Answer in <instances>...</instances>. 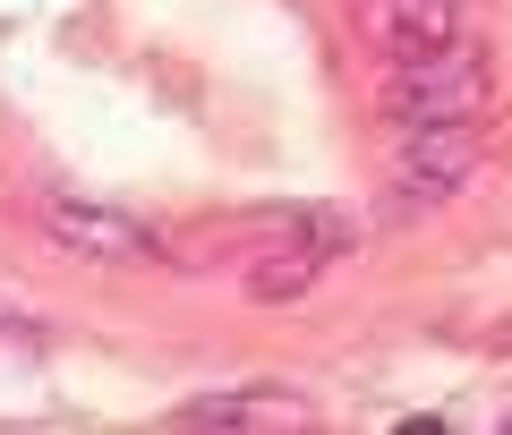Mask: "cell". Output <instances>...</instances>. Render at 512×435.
Here are the masks:
<instances>
[{
    "instance_id": "6da1fadb",
    "label": "cell",
    "mask_w": 512,
    "mask_h": 435,
    "mask_svg": "<svg viewBox=\"0 0 512 435\" xmlns=\"http://www.w3.org/2000/svg\"><path fill=\"white\" fill-rule=\"evenodd\" d=\"M487 103H495V60L478 52L470 35L444 43V52L384 60V69H376V111L393 128H419V120H487Z\"/></svg>"
},
{
    "instance_id": "7a4b0ae2",
    "label": "cell",
    "mask_w": 512,
    "mask_h": 435,
    "mask_svg": "<svg viewBox=\"0 0 512 435\" xmlns=\"http://www.w3.org/2000/svg\"><path fill=\"white\" fill-rule=\"evenodd\" d=\"M487 120H419L393 137V188L402 205H444L470 188V171L487 163Z\"/></svg>"
},
{
    "instance_id": "277c9868",
    "label": "cell",
    "mask_w": 512,
    "mask_h": 435,
    "mask_svg": "<svg viewBox=\"0 0 512 435\" xmlns=\"http://www.w3.org/2000/svg\"><path fill=\"white\" fill-rule=\"evenodd\" d=\"M350 18L376 43V60H419L461 43V0H350Z\"/></svg>"
},
{
    "instance_id": "3957f363",
    "label": "cell",
    "mask_w": 512,
    "mask_h": 435,
    "mask_svg": "<svg viewBox=\"0 0 512 435\" xmlns=\"http://www.w3.org/2000/svg\"><path fill=\"white\" fill-rule=\"evenodd\" d=\"M26 214H35V231L52 239V248H69V256H94V265L163 256V239H154L137 214H120V205H94V197H35Z\"/></svg>"
},
{
    "instance_id": "5b68a950",
    "label": "cell",
    "mask_w": 512,
    "mask_h": 435,
    "mask_svg": "<svg viewBox=\"0 0 512 435\" xmlns=\"http://www.w3.org/2000/svg\"><path fill=\"white\" fill-rule=\"evenodd\" d=\"M308 401L299 393H214V401H180L171 427H308Z\"/></svg>"
},
{
    "instance_id": "8992f818",
    "label": "cell",
    "mask_w": 512,
    "mask_h": 435,
    "mask_svg": "<svg viewBox=\"0 0 512 435\" xmlns=\"http://www.w3.org/2000/svg\"><path fill=\"white\" fill-rule=\"evenodd\" d=\"M0 316H9V308H0Z\"/></svg>"
}]
</instances>
